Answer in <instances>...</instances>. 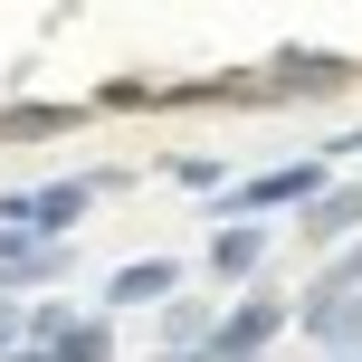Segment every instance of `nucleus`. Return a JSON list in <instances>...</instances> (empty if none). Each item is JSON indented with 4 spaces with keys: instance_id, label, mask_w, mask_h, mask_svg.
<instances>
[{
    "instance_id": "1",
    "label": "nucleus",
    "mask_w": 362,
    "mask_h": 362,
    "mask_svg": "<svg viewBox=\"0 0 362 362\" xmlns=\"http://www.w3.org/2000/svg\"><path fill=\"white\" fill-rule=\"evenodd\" d=\"M95 172H67V181H29V191H0V229H19L29 248H67L76 219L95 210Z\"/></svg>"
},
{
    "instance_id": "2",
    "label": "nucleus",
    "mask_w": 362,
    "mask_h": 362,
    "mask_svg": "<svg viewBox=\"0 0 362 362\" xmlns=\"http://www.w3.org/2000/svg\"><path fill=\"white\" fill-rule=\"evenodd\" d=\"M248 76H257V105H315V95H353L362 86V57H344V48H276Z\"/></svg>"
},
{
    "instance_id": "3",
    "label": "nucleus",
    "mask_w": 362,
    "mask_h": 362,
    "mask_svg": "<svg viewBox=\"0 0 362 362\" xmlns=\"http://www.w3.org/2000/svg\"><path fill=\"white\" fill-rule=\"evenodd\" d=\"M296 325V296H276V286H248L238 305H219L210 315V344H200L191 362H267V344Z\"/></svg>"
},
{
    "instance_id": "4",
    "label": "nucleus",
    "mask_w": 362,
    "mask_h": 362,
    "mask_svg": "<svg viewBox=\"0 0 362 362\" xmlns=\"http://www.w3.org/2000/svg\"><path fill=\"white\" fill-rule=\"evenodd\" d=\"M325 163H267L257 181H238V191H219V210L210 219H257V229H267V210H305L315 191H325Z\"/></svg>"
},
{
    "instance_id": "5",
    "label": "nucleus",
    "mask_w": 362,
    "mask_h": 362,
    "mask_svg": "<svg viewBox=\"0 0 362 362\" xmlns=\"http://www.w3.org/2000/svg\"><path fill=\"white\" fill-rule=\"evenodd\" d=\"M276 257V229H257V219H210V248H200V276L210 286H248L257 267Z\"/></svg>"
},
{
    "instance_id": "6",
    "label": "nucleus",
    "mask_w": 362,
    "mask_h": 362,
    "mask_svg": "<svg viewBox=\"0 0 362 362\" xmlns=\"http://www.w3.org/2000/svg\"><path fill=\"white\" fill-rule=\"evenodd\" d=\"M181 257H124V267H105V296H95V315H144V305H172L181 296Z\"/></svg>"
},
{
    "instance_id": "7",
    "label": "nucleus",
    "mask_w": 362,
    "mask_h": 362,
    "mask_svg": "<svg viewBox=\"0 0 362 362\" xmlns=\"http://www.w3.org/2000/svg\"><path fill=\"white\" fill-rule=\"evenodd\" d=\"M344 238H362V181H325V191L296 210V248H305V257H334Z\"/></svg>"
},
{
    "instance_id": "8",
    "label": "nucleus",
    "mask_w": 362,
    "mask_h": 362,
    "mask_svg": "<svg viewBox=\"0 0 362 362\" xmlns=\"http://www.w3.org/2000/svg\"><path fill=\"white\" fill-rule=\"evenodd\" d=\"M296 334H305L315 353H334V362H353V344H362V296H296Z\"/></svg>"
},
{
    "instance_id": "9",
    "label": "nucleus",
    "mask_w": 362,
    "mask_h": 362,
    "mask_svg": "<svg viewBox=\"0 0 362 362\" xmlns=\"http://www.w3.org/2000/svg\"><path fill=\"white\" fill-rule=\"evenodd\" d=\"M86 95H57V105H38V95H19V105H0V144H57V134H86Z\"/></svg>"
},
{
    "instance_id": "10",
    "label": "nucleus",
    "mask_w": 362,
    "mask_h": 362,
    "mask_svg": "<svg viewBox=\"0 0 362 362\" xmlns=\"http://www.w3.org/2000/svg\"><path fill=\"white\" fill-rule=\"evenodd\" d=\"M67 276H76V238H67V248H19V257H0V296H10V305L38 296V286H67Z\"/></svg>"
},
{
    "instance_id": "11",
    "label": "nucleus",
    "mask_w": 362,
    "mask_h": 362,
    "mask_svg": "<svg viewBox=\"0 0 362 362\" xmlns=\"http://www.w3.org/2000/svg\"><path fill=\"white\" fill-rule=\"evenodd\" d=\"M210 315H219V296H172V305H153V344L163 353H200L210 344Z\"/></svg>"
},
{
    "instance_id": "12",
    "label": "nucleus",
    "mask_w": 362,
    "mask_h": 362,
    "mask_svg": "<svg viewBox=\"0 0 362 362\" xmlns=\"http://www.w3.org/2000/svg\"><path fill=\"white\" fill-rule=\"evenodd\" d=\"M48 362H124V353H115V315L76 305V315H67V334L48 344Z\"/></svg>"
},
{
    "instance_id": "13",
    "label": "nucleus",
    "mask_w": 362,
    "mask_h": 362,
    "mask_svg": "<svg viewBox=\"0 0 362 362\" xmlns=\"http://www.w3.org/2000/svg\"><path fill=\"white\" fill-rule=\"evenodd\" d=\"M163 181H181V191H229V163H219V153H172Z\"/></svg>"
},
{
    "instance_id": "14",
    "label": "nucleus",
    "mask_w": 362,
    "mask_h": 362,
    "mask_svg": "<svg viewBox=\"0 0 362 362\" xmlns=\"http://www.w3.org/2000/svg\"><path fill=\"white\" fill-rule=\"evenodd\" d=\"M10 344H19V305L0 296V353H10Z\"/></svg>"
},
{
    "instance_id": "15",
    "label": "nucleus",
    "mask_w": 362,
    "mask_h": 362,
    "mask_svg": "<svg viewBox=\"0 0 362 362\" xmlns=\"http://www.w3.org/2000/svg\"><path fill=\"white\" fill-rule=\"evenodd\" d=\"M0 362H48V353H38V344H10V353H0Z\"/></svg>"
},
{
    "instance_id": "16",
    "label": "nucleus",
    "mask_w": 362,
    "mask_h": 362,
    "mask_svg": "<svg viewBox=\"0 0 362 362\" xmlns=\"http://www.w3.org/2000/svg\"><path fill=\"white\" fill-rule=\"evenodd\" d=\"M153 362H191V353H153Z\"/></svg>"
},
{
    "instance_id": "17",
    "label": "nucleus",
    "mask_w": 362,
    "mask_h": 362,
    "mask_svg": "<svg viewBox=\"0 0 362 362\" xmlns=\"http://www.w3.org/2000/svg\"><path fill=\"white\" fill-rule=\"evenodd\" d=\"M353 362H362V344H353Z\"/></svg>"
}]
</instances>
